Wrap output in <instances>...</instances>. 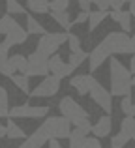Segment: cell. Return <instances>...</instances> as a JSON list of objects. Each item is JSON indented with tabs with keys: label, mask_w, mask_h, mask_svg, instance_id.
Returning <instances> with one entry per match:
<instances>
[{
	"label": "cell",
	"mask_w": 135,
	"mask_h": 148,
	"mask_svg": "<svg viewBox=\"0 0 135 148\" xmlns=\"http://www.w3.org/2000/svg\"><path fill=\"white\" fill-rule=\"evenodd\" d=\"M49 56L40 51H34L28 56V66H26V75L28 77H45L49 75Z\"/></svg>",
	"instance_id": "6"
},
{
	"label": "cell",
	"mask_w": 135,
	"mask_h": 148,
	"mask_svg": "<svg viewBox=\"0 0 135 148\" xmlns=\"http://www.w3.org/2000/svg\"><path fill=\"white\" fill-rule=\"evenodd\" d=\"M17 25H19V23L11 17V13H6L4 17H0V36H2V34L6 36V34L10 32L11 28H15Z\"/></svg>",
	"instance_id": "24"
},
{
	"label": "cell",
	"mask_w": 135,
	"mask_h": 148,
	"mask_svg": "<svg viewBox=\"0 0 135 148\" xmlns=\"http://www.w3.org/2000/svg\"><path fill=\"white\" fill-rule=\"evenodd\" d=\"M73 69H75V68H73L69 62L66 64L58 53H55V54H51V56H49V71H51L53 75H56L58 79H64V77L71 75Z\"/></svg>",
	"instance_id": "11"
},
{
	"label": "cell",
	"mask_w": 135,
	"mask_h": 148,
	"mask_svg": "<svg viewBox=\"0 0 135 148\" xmlns=\"http://www.w3.org/2000/svg\"><path fill=\"white\" fill-rule=\"evenodd\" d=\"M10 79H11V83L15 84L17 90H21L23 94L30 96V92H32V90H30V77L26 75V73H13Z\"/></svg>",
	"instance_id": "16"
},
{
	"label": "cell",
	"mask_w": 135,
	"mask_h": 148,
	"mask_svg": "<svg viewBox=\"0 0 135 148\" xmlns=\"http://www.w3.org/2000/svg\"><path fill=\"white\" fill-rule=\"evenodd\" d=\"M58 90H60V79L56 75H53V73H49V75H45L43 81L30 92V96H32V98H51V96H55Z\"/></svg>",
	"instance_id": "8"
},
{
	"label": "cell",
	"mask_w": 135,
	"mask_h": 148,
	"mask_svg": "<svg viewBox=\"0 0 135 148\" xmlns=\"http://www.w3.org/2000/svg\"><path fill=\"white\" fill-rule=\"evenodd\" d=\"M133 98H132V90L128 92V94L122 96V101H120V109L124 114H132V109H133Z\"/></svg>",
	"instance_id": "27"
},
{
	"label": "cell",
	"mask_w": 135,
	"mask_h": 148,
	"mask_svg": "<svg viewBox=\"0 0 135 148\" xmlns=\"http://www.w3.org/2000/svg\"><path fill=\"white\" fill-rule=\"evenodd\" d=\"M132 141V137H130L126 131H118L116 135H113L111 137V148H124V146H128V143Z\"/></svg>",
	"instance_id": "23"
},
{
	"label": "cell",
	"mask_w": 135,
	"mask_h": 148,
	"mask_svg": "<svg viewBox=\"0 0 135 148\" xmlns=\"http://www.w3.org/2000/svg\"><path fill=\"white\" fill-rule=\"evenodd\" d=\"M94 83H96V79L92 77V73H84V75L81 73V75L71 77V81H69V86H71L79 96H86V94H90Z\"/></svg>",
	"instance_id": "12"
},
{
	"label": "cell",
	"mask_w": 135,
	"mask_h": 148,
	"mask_svg": "<svg viewBox=\"0 0 135 148\" xmlns=\"http://www.w3.org/2000/svg\"><path fill=\"white\" fill-rule=\"evenodd\" d=\"M130 71L135 75V53L132 54V60H130Z\"/></svg>",
	"instance_id": "39"
},
{
	"label": "cell",
	"mask_w": 135,
	"mask_h": 148,
	"mask_svg": "<svg viewBox=\"0 0 135 148\" xmlns=\"http://www.w3.org/2000/svg\"><path fill=\"white\" fill-rule=\"evenodd\" d=\"M6 11L11 15H21V13H28V11L25 10V6H23L19 0H6Z\"/></svg>",
	"instance_id": "26"
},
{
	"label": "cell",
	"mask_w": 135,
	"mask_h": 148,
	"mask_svg": "<svg viewBox=\"0 0 135 148\" xmlns=\"http://www.w3.org/2000/svg\"><path fill=\"white\" fill-rule=\"evenodd\" d=\"M6 127H8V133H6L8 139H13V141H17V139H25V137H26V131L23 130L21 126H17V124L13 122V118H11V116H8Z\"/></svg>",
	"instance_id": "18"
},
{
	"label": "cell",
	"mask_w": 135,
	"mask_h": 148,
	"mask_svg": "<svg viewBox=\"0 0 135 148\" xmlns=\"http://www.w3.org/2000/svg\"><path fill=\"white\" fill-rule=\"evenodd\" d=\"M62 43H68V34L66 32H45V34H41L40 40H38L36 51L51 56V54H55L56 51H58V47Z\"/></svg>",
	"instance_id": "4"
},
{
	"label": "cell",
	"mask_w": 135,
	"mask_h": 148,
	"mask_svg": "<svg viewBox=\"0 0 135 148\" xmlns=\"http://www.w3.org/2000/svg\"><path fill=\"white\" fill-rule=\"evenodd\" d=\"M51 10H68L69 8V0H51L49 2Z\"/></svg>",
	"instance_id": "32"
},
{
	"label": "cell",
	"mask_w": 135,
	"mask_h": 148,
	"mask_svg": "<svg viewBox=\"0 0 135 148\" xmlns=\"http://www.w3.org/2000/svg\"><path fill=\"white\" fill-rule=\"evenodd\" d=\"M109 17V11L107 10H96V11H90V17H88V30L94 32L99 25H101L105 19Z\"/></svg>",
	"instance_id": "17"
},
{
	"label": "cell",
	"mask_w": 135,
	"mask_h": 148,
	"mask_svg": "<svg viewBox=\"0 0 135 148\" xmlns=\"http://www.w3.org/2000/svg\"><path fill=\"white\" fill-rule=\"evenodd\" d=\"M92 4H94L98 10H109L111 8V0H92Z\"/></svg>",
	"instance_id": "34"
},
{
	"label": "cell",
	"mask_w": 135,
	"mask_h": 148,
	"mask_svg": "<svg viewBox=\"0 0 135 148\" xmlns=\"http://www.w3.org/2000/svg\"><path fill=\"white\" fill-rule=\"evenodd\" d=\"M132 17H133L132 11H122L118 25H120V28L124 30V32H130V30H132Z\"/></svg>",
	"instance_id": "28"
},
{
	"label": "cell",
	"mask_w": 135,
	"mask_h": 148,
	"mask_svg": "<svg viewBox=\"0 0 135 148\" xmlns=\"http://www.w3.org/2000/svg\"><path fill=\"white\" fill-rule=\"evenodd\" d=\"M43 126L49 130L51 133V139H69V133H71V122L66 118V116H45Z\"/></svg>",
	"instance_id": "5"
},
{
	"label": "cell",
	"mask_w": 135,
	"mask_h": 148,
	"mask_svg": "<svg viewBox=\"0 0 135 148\" xmlns=\"http://www.w3.org/2000/svg\"><path fill=\"white\" fill-rule=\"evenodd\" d=\"M132 75L133 73L122 64L118 58L109 56V79H111V94L122 98L132 90Z\"/></svg>",
	"instance_id": "1"
},
{
	"label": "cell",
	"mask_w": 135,
	"mask_h": 148,
	"mask_svg": "<svg viewBox=\"0 0 135 148\" xmlns=\"http://www.w3.org/2000/svg\"><path fill=\"white\" fill-rule=\"evenodd\" d=\"M15 73L13 66L10 64V58H4V60H0V75L4 77H11Z\"/></svg>",
	"instance_id": "29"
},
{
	"label": "cell",
	"mask_w": 135,
	"mask_h": 148,
	"mask_svg": "<svg viewBox=\"0 0 135 148\" xmlns=\"http://www.w3.org/2000/svg\"><path fill=\"white\" fill-rule=\"evenodd\" d=\"M51 17H53V21L58 23L64 30H71L73 26H75L73 21H71V17H69L68 10H51Z\"/></svg>",
	"instance_id": "15"
},
{
	"label": "cell",
	"mask_w": 135,
	"mask_h": 148,
	"mask_svg": "<svg viewBox=\"0 0 135 148\" xmlns=\"http://www.w3.org/2000/svg\"><path fill=\"white\" fill-rule=\"evenodd\" d=\"M49 2H51V0H26V8H28L32 13L43 15L51 10V8H49Z\"/></svg>",
	"instance_id": "21"
},
{
	"label": "cell",
	"mask_w": 135,
	"mask_h": 148,
	"mask_svg": "<svg viewBox=\"0 0 135 148\" xmlns=\"http://www.w3.org/2000/svg\"><path fill=\"white\" fill-rule=\"evenodd\" d=\"M58 109H60V114L66 116L73 126L84 130V133H90L92 131V124H90V120H88V116H90L88 111L81 107L73 98L64 96V98L60 99V103H58Z\"/></svg>",
	"instance_id": "2"
},
{
	"label": "cell",
	"mask_w": 135,
	"mask_h": 148,
	"mask_svg": "<svg viewBox=\"0 0 135 148\" xmlns=\"http://www.w3.org/2000/svg\"><path fill=\"white\" fill-rule=\"evenodd\" d=\"M10 64L13 66L15 71L19 73H26V66H28V56L21 53H15V54H10Z\"/></svg>",
	"instance_id": "20"
},
{
	"label": "cell",
	"mask_w": 135,
	"mask_h": 148,
	"mask_svg": "<svg viewBox=\"0 0 135 148\" xmlns=\"http://www.w3.org/2000/svg\"><path fill=\"white\" fill-rule=\"evenodd\" d=\"M49 114V107L47 105H38V107H32L28 103L23 105H15V107L10 109V116L11 118H45Z\"/></svg>",
	"instance_id": "7"
},
{
	"label": "cell",
	"mask_w": 135,
	"mask_h": 148,
	"mask_svg": "<svg viewBox=\"0 0 135 148\" xmlns=\"http://www.w3.org/2000/svg\"><path fill=\"white\" fill-rule=\"evenodd\" d=\"M69 148H88V137L69 139Z\"/></svg>",
	"instance_id": "31"
},
{
	"label": "cell",
	"mask_w": 135,
	"mask_h": 148,
	"mask_svg": "<svg viewBox=\"0 0 135 148\" xmlns=\"http://www.w3.org/2000/svg\"><path fill=\"white\" fill-rule=\"evenodd\" d=\"M26 40H28V30L23 28L21 25H17L15 28H11L10 32L6 34V40L2 41V43H6L8 47H13V45H23L26 43Z\"/></svg>",
	"instance_id": "13"
},
{
	"label": "cell",
	"mask_w": 135,
	"mask_h": 148,
	"mask_svg": "<svg viewBox=\"0 0 135 148\" xmlns=\"http://www.w3.org/2000/svg\"><path fill=\"white\" fill-rule=\"evenodd\" d=\"M47 145H49V148H64L62 145H60V139H55V137H53V139H49V143H47Z\"/></svg>",
	"instance_id": "38"
},
{
	"label": "cell",
	"mask_w": 135,
	"mask_h": 148,
	"mask_svg": "<svg viewBox=\"0 0 135 148\" xmlns=\"http://www.w3.org/2000/svg\"><path fill=\"white\" fill-rule=\"evenodd\" d=\"M126 2H130V0H111V8L113 10H122Z\"/></svg>",
	"instance_id": "37"
},
{
	"label": "cell",
	"mask_w": 135,
	"mask_h": 148,
	"mask_svg": "<svg viewBox=\"0 0 135 148\" xmlns=\"http://www.w3.org/2000/svg\"><path fill=\"white\" fill-rule=\"evenodd\" d=\"M84 60H88V53L83 51V47H81L79 51H71V53L68 54V62L73 66V68H79Z\"/></svg>",
	"instance_id": "22"
},
{
	"label": "cell",
	"mask_w": 135,
	"mask_h": 148,
	"mask_svg": "<svg viewBox=\"0 0 135 148\" xmlns=\"http://www.w3.org/2000/svg\"><path fill=\"white\" fill-rule=\"evenodd\" d=\"M130 11H132V15L135 17V0H130Z\"/></svg>",
	"instance_id": "41"
},
{
	"label": "cell",
	"mask_w": 135,
	"mask_h": 148,
	"mask_svg": "<svg viewBox=\"0 0 135 148\" xmlns=\"http://www.w3.org/2000/svg\"><path fill=\"white\" fill-rule=\"evenodd\" d=\"M132 47H133V53H135V34L132 36Z\"/></svg>",
	"instance_id": "42"
},
{
	"label": "cell",
	"mask_w": 135,
	"mask_h": 148,
	"mask_svg": "<svg viewBox=\"0 0 135 148\" xmlns=\"http://www.w3.org/2000/svg\"><path fill=\"white\" fill-rule=\"evenodd\" d=\"M26 30H28V34H32V36H41V34L47 32L45 26L41 25L34 15H30V13L26 15Z\"/></svg>",
	"instance_id": "19"
},
{
	"label": "cell",
	"mask_w": 135,
	"mask_h": 148,
	"mask_svg": "<svg viewBox=\"0 0 135 148\" xmlns=\"http://www.w3.org/2000/svg\"><path fill=\"white\" fill-rule=\"evenodd\" d=\"M103 43L107 45V49L111 51V54H133L132 47V38L128 36V32H109L103 38Z\"/></svg>",
	"instance_id": "3"
},
{
	"label": "cell",
	"mask_w": 135,
	"mask_h": 148,
	"mask_svg": "<svg viewBox=\"0 0 135 148\" xmlns=\"http://www.w3.org/2000/svg\"><path fill=\"white\" fill-rule=\"evenodd\" d=\"M132 139H133V141H135V133H133V137H132Z\"/></svg>",
	"instance_id": "44"
},
{
	"label": "cell",
	"mask_w": 135,
	"mask_h": 148,
	"mask_svg": "<svg viewBox=\"0 0 135 148\" xmlns=\"http://www.w3.org/2000/svg\"><path fill=\"white\" fill-rule=\"evenodd\" d=\"M88 17H90V11L83 10L75 19H73V25H83V23H88Z\"/></svg>",
	"instance_id": "33"
},
{
	"label": "cell",
	"mask_w": 135,
	"mask_h": 148,
	"mask_svg": "<svg viewBox=\"0 0 135 148\" xmlns=\"http://www.w3.org/2000/svg\"><path fill=\"white\" fill-rule=\"evenodd\" d=\"M68 47H69V53L81 49V38L77 36V34H69L68 32Z\"/></svg>",
	"instance_id": "30"
},
{
	"label": "cell",
	"mask_w": 135,
	"mask_h": 148,
	"mask_svg": "<svg viewBox=\"0 0 135 148\" xmlns=\"http://www.w3.org/2000/svg\"><path fill=\"white\" fill-rule=\"evenodd\" d=\"M90 98L103 112L109 114V112L113 111V94H111L109 90H105L98 81L94 83V86H92V90H90Z\"/></svg>",
	"instance_id": "9"
},
{
	"label": "cell",
	"mask_w": 135,
	"mask_h": 148,
	"mask_svg": "<svg viewBox=\"0 0 135 148\" xmlns=\"http://www.w3.org/2000/svg\"><path fill=\"white\" fill-rule=\"evenodd\" d=\"M8 90L0 86V118H8L10 116V101H8Z\"/></svg>",
	"instance_id": "25"
},
{
	"label": "cell",
	"mask_w": 135,
	"mask_h": 148,
	"mask_svg": "<svg viewBox=\"0 0 135 148\" xmlns=\"http://www.w3.org/2000/svg\"><path fill=\"white\" fill-rule=\"evenodd\" d=\"M10 47H8L6 43H0V60H4V58H10Z\"/></svg>",
	"instance_id": "36"
},
{
	"label": "cell",
	"mask_w": 135,
	"mask_h": 148,
	"mask_svg": "<svg viewBox=\"0 0 135 148\" xmlns=\"http://www.w3.org/2000/svg\"><path fill=\"white\" fill-rule=\"evenodd\" d=\"M6 133H8V127L4 126L2 122H0V139H4V137H6Z\"/></svg>",
	"instance_id": "40"
},
{
	"label": "cell",
	"mask_w": 135,
	"mask_h": 148,
	"mask_svg": "<svg viewBox=\"0 0 135 148\" xmlns=\"http://www.w3.org/2000/svg\"><path fill=\"white\" fill-rule=\"evenodd\" d=\"M111 127H113L111 116L105 112V114H103L101 118H98V122H96V124H92V133H94L96 137L103 139V137H107V135L111 133Z\"/></svg>",
	"instance_id": "14"
},
{
	"label": "cell",
	"mask_w": 135,
	"mask_h": 148,
	"mask_svg": "<svg viewBox=\"0 0 135 148\" xmlns=\"http://www.w3.org/2000/svg\"><path fill=\"white\" fill-rule=\"evenodd\" d=\"M132 86H135V75L132 77Z\"/></svg>",
	"instance_id": "43"
},
{
	"label": "cell",
	"mask_w": 135,
	"mask_h": 148,
	"mask_svg": "<svg viewBox=\"0 0 135 148\" xmlns=\"http://www.w3.org/2000/svg\"><path fill=\"white\" fill-rule=\"evenodd\" d=\"M109 56H111V51L107 49V45L103 43V41H99V43L88 53V71L94 73L98 68H101L103 62L109 60Z\"/></svg>",
	"instance_id": "10"
},
{
	"label": "cell",
	"mask_w": 135,
	"mask_h": 148,
	"mask_svg": "<svg viewBox=\"0 0 135 148\" xmlns=\"http://www.w3.org/2000/svg\"><path fill=\"white\" fill-rule=\"evenodd\" d=\"M88 148H101V143H99V137H88Z\"/></svg>",
	"instance_id": "35"
}]
</instances>
